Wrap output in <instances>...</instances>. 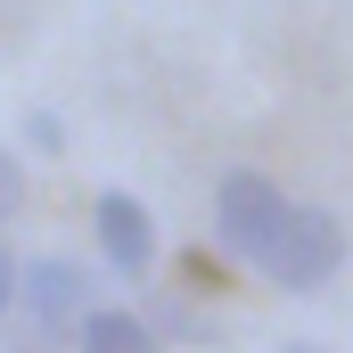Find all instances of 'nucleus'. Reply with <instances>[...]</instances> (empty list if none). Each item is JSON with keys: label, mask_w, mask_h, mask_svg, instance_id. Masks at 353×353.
Wrapping results in <instances>:
<instances>
[{"label": "nucleus", "mask_w": 353, "mask_h": 353, "mask_svg": "<svg viewBox=\"0 0 353 353\" xmlns=\"http://www.w3.org/2000/svg\"><path fill=\"white\" fill-rule=\"evenodd\" d=\"M279 296H321L337 271H345V222L329 214V205H296L288 197V214H279V230H271V247L255 255Z\"/></svg>", "instance_id": "f257e3e1"}, {"label": "nucleus", "mask_w": 353, "mask_h": 353, "mask_svg": "<svg viewBox=\"0 0 353 353\" xmlns=\"http://www.w3.org/2000/svg\"><path fill=\"white\" fill-rule=\"evenodd\" d=\"M279 214H288V189L255 165H239V173H222L214 189V230H222V247L239 255V263H255L271 247V230H279Z\"/></svg>", "instance_id": "f03ea898"}, {"label": "nucleus", "mask_w": 353, "mask_h": 353, "mask_svg": "<svg viewBox=\"0 0 353 353\" xmlns=\"http://www.w3.org/2000/svg\"><path fill=\"white\" fill-rule=\"evenodd\" d=\"M90 230H99V263L107 271H123V279H148L157 271V222H148V205L132 189H99Z\"/></svg>", "instance_id": "7ed1b4c3"}, {"label": "nucleus", "mask_w": 353, "mask_h": 353, "mask_svg": "<svg viewBox=\"0 0 353 353\" xmlns=\"http://www.w3.org/2000/svg\"><path fill=\"white\" fill-rule=\"evenodd\" d=\"M17 296H25V312H33L41 329H74L90 312V271L66 263V255H41V263H25Z\"/></svg>", "instance_id": "20e7f679"}, {"label": "nucleus", "mask_w": 353, "mask_h": 353, "mask_svg": "<svg viewBox=\"0 0 353 353\" xmlns=\"http://www.w3.org/2000/svg\"><path fill=\"white\" fill-rule=\"evenodd\" d=\"M74 345H83V353H165V337H157V321H148V312L90 304L83 321H74Z\"/></svg>", "instance_id": "39448f33"}, {"label": "nucleus", "mask_w": 353, "mask_h": 353, "mask_svg": "<svg viewBox=\"0 0 353 353\" xmlns=\"http://www.w3.org/2000/svg\"><path fill=\"white\" fill-rule=\"evenodd\" d=\"M25 140H33L41 157H58V148H66V123H58L50 107H33V115H25Z\"/></svg>", "instance_id": "423d86ee"}, {"label": "nucleus", "mask_w": 353, "mask_h": 353, "mask_svg": "<svg viewBox=\"0 0 353 353\" xmlns=\"http://www.w3.org/2000/svg\"><path fill=\"white\" fill-rule=\"evenodd\" d=\"M17 197H25V173H17V157H8V148H0V222H8V214H17Z\"/></svg>", "instance_id": "0eeeda50"}, {"label": "nucleus", "mask_w": 353, "mask_h": 353, "mask_svg": "<svg viewBox=\"0 0 353 353\" xmlns=\"http://www.w3.org/2000/svg\"><path fill=\"white\" fill-rule=\"evenodd\" d=\"M17 279H25V263H17V255H8V239H0V312L17 304Z\"/></svg>", "instance_id": "6e6552de"}, {"label": "nucleus", "mask_w": 353, "mask_h": 353, "mask_svg": "<svg viewBox=\"0 0 353 353\" xmlns=\"http://www.w3.org/2000/svg\"><path fill=\"white\" fill-rule=\"evenodd\" d=\"M279 353H329V345H279Z\"/></svg>", "instance_id": "1a4fd4ad"}]
</instances>
